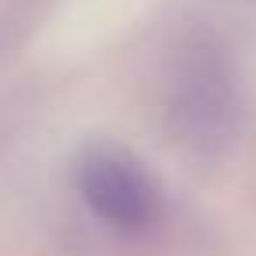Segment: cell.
<instances>
[{
	"instance_id": "obj_1",
	"label": "cell",
	"mask_w": 256,
	"mask_h": 256,
	"mask_svg": "<svg viewBox=\"0 0 256 256\" xmlns=\"http://www.w3.org/2000/svg\"><path fill=\"white\" fill-rule=\"evenodd\" d=\"M78 186H81V196L88 200V207L123 232L148 228L158 210V196H154L148 172L134 158H126L112 148H95V151L81 154Z\"/></svg>"
}]
</instances>
